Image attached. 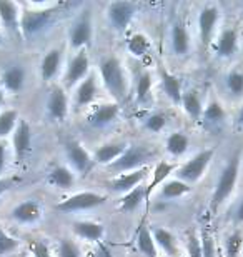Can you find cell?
<instances>
[{"instance_id": "1", "label": "cell", "mask_w": 243, "mask_h": 257, "mask_svg": "<svg viewBox=\"0 0 243 257\" xmlns=\"http://www.w3.org/2000/svg\"><path fill=\"white\" fill-rule=\"evenodd\" d=\"M98 72H100V79L103 82V87L107 89V92L110 94L115 102H123L128 97V77L123 67L122 60L110 55L105 57L98 65Z\"/></svg>"}, {"instance_id": "2", "label": "cell", "mask_w": 243, "mask_h": 257, "mask_svg": "<svg viewBox=\"0 0 243 257\" xmlns=\"http://www.w3.org/2000/svg\"><path fill=\"white\" fill-rule=\"evenodd\" d=\"M57 7L59 4H47L42 7H30L22 10V20H20V32L25 39H35L52 27L57 17Z\"/></svg>"}, {"instance_id": "3", "label": "cell", "mask_w": 243, "mask_h": 257, "mask_svg": "<svg viewBox=\"0 0 243 257\" xmlns=\"http://www.w3.org/2000/svg\"><path fill=\"white\" fill-rule=\"evenodd\" d=\"M240 164H241V157H240V154H236V156L231 157L220 171L213 194H211V209H213L215 212L231 197V194L235 192L236 184H238V177H240Z\"/></svg>"}, {"instance_id": "4", "label": "cell", "mask_w": 243, "mask_h": 257, "mask_svg": "<svg viewBox=\"0 0 243 257\" xmlns=\"http://www.w3.org/2000/svg\"><path fill=\"white\" fill-rule=\"evenodd\" d=\"M152 157L153 152L145 146H128L127 151L115 162L107 167V171L110 174H115V176H120V174L125 172H133L138 171V169H143V166L148 161H152Z\"/></svg>"}, {"instance_id": "5", "label": "cell", "mask_w": 243, "mask_h": 257, "mask_svg": "<svg viewBox=\"0 0 243 257\" xmlns=\"http://www.w3.org/2000/svg\"><path fill=\"white\" fill-rule=\"evenodd\" d=\"M213 157H215V149H203V151L196 152L187 162L178 166L177 172H175V177L187 182L188 186L196 184L205 176V172L208 171Z\"/></svg>"}, {"instance_id": "6", "label": "cell", "mask_w": 243, "mask_h": 257, "mask_svg": "<svg viewBox=\"0 0 243 257\" xmlns=\"http://www.w3.org/2000/svg\"><path fill=\"white\" fill-rule=\"evenodd\" d=\"M221 19V10L216 4H206L198 10L196 15V29H198L200 44L203 49H208L218 34V25Z\"/></svg>"}, {"instance_id": "7", "label": "cell", "mask_w": 243, "mask_h": 257, "mask_svg": "<svg viewBox=\"0 0 243 257\" xmlns=\"http://www.w3.org/2000/svg\"><path fill=\"white\" fill-rule=\"evenodd\" d=\"M213 52L221 60L233 59L240 49V32L235 25H223L213 40Z\"/></svg>"}, {"instance_id": "8", "label": "cell", "mask_w": 243, "mask_h": 257, "mask_svg": "<svg viewBox=\"0 0 243 257\" xmlns=\"http://www.w3.org/2000/svg\"><path fill=\"white\" fill-rule=\"evenodd\" d=\"M105 202H107V195L85 191V192H79L69 199L62 200V202L55 205V209L60 210V212L70 214V212H82V210L100 207V205H103Z\"/></svg>"}, {"instance_id": "9", "label": "cell", "mask_w": 243, "mask_h": 257, "mask_svg": "<svg viewBox=\"0 0 243 257\" xmlns=\"http://www.w3.org/2000/svg\"><path fill=\"white\" fill-rule=\"evenodd\" d=\"M137 14V4L125 2V0H117V2H110L107 7V19L110 27L115 32H125L128 25L133 20Z\"/></svg>"}, {"instance_id": "10", "label": "cell", "mask_w": 243, "mask_h": 257, "mask_svg": "<svg viewBox=\"0 0 243 257\" xmlns=\"http://www.w3.org/2000/svg\"><path fill=\"white\" fill-rule=\"evenodd\" d=\"M92 37H94V24L89 12H84L80 17L74 20L69 30V44L72 49L82 50L90 44Z\"/></svg>"}, {"instance_id": "11", "label": "cell", "mask_w": 243, "mask_h": 257, "mask_svg": "<svg viewBox=\"0 0 243 257\" xmlns=\"http://www.w3.org/2000/svg\"><path fill=\"white\" fill-rule=\"evenodd\" d=\"M89 75H90L89 54H87L85 49H82L70 59L69 65H67V72L64 75V85L65 87H77Z\"/></svg>"}, {"instance_id": "12", "label": "cell", "mask_w": 243, "mask_h": 257, "mask_svg": "<svg viewBox=\"0 0 243 257\" xmlns=\"http://www.w3.org/2000/svg\"><path fill=\"white\" fill-rule=\"evenodd\" d=\"M10 217H12V220L22 224V225H35L44 217L42 204L35 199L22 200V202H19L12 210H10Z\"/></svg>"}, {"instance_id": "13", "label": "cell", "mask_w": 243, "mask_h": 257, "mask_svg": "<svg viewBox=\"0 0 243 257\" xmlns=\"http://www.w3.org/2000/svg\"><path fill=\"white\" fill-rule=\"evenodd\" d=\"M45 112L52 122H62L69 114V97L64 87H54L45 102Z\"/></svg>"}, {"instance_id": "14", "label": "cell", "mask_w": 243, "mask_h": 257, "mask_svg": "<svg viewBox=\"0 0 243 257\" xmlns=\"http://www.w3.org/2000/svg\"><path fill=\"white\" fill-rule=\"evenodd\" d=\"M65 156L69 161L70 167L79 174H87L90 171L92 164H94V157L90 156V152L84 147V144L72 141L65 146Z\"/></svg>"}, {"instance_id": "15", "label": "cell", "mask_w": 243, "mask_h": 257, "mask_svg": "<svg viewBox=\"0 0 243 257\" xmlns=\"http://www.w3.org/2000/svg\"><path fill=\"white\" fill-rule=\"evenodd\" d=\"M12 147L15 159L19 162H22L32 151V128L25 119H20L17 127H15L12 134Z\"/></svg>"}, {"instance_id": "16", "label": "cell", "mask_w": 243, "mask_h": 257, "mask_svg": "<svg viewBox=\"0 0 243 257\" xmlns=\"http://www.w3.org/2000/svg\"><path fill=\"white\" fill-rule=\"evenodd\" d=\"M120 115V107L117 102H105L97 105L94 110L87 115V124L94 128H103L112 125Z\"/></svg>"}, {"instance_id": "17", "label": "cell", "mask_w": 243, "mask_h": 257, "mask_svg": "<svg viewBox=\"0 0 243 257\" xmlns=\"http://www.w3.org/2000/svg\"><path fill=\"white\" fill-rule=\"evenodd\" d=\"M25 82H27V70L24 69V65H9L0 74V87L9 94H19L24 89Z\"/></svg>"}, {"instance_id": "18", "label": "cell", "mask_w": 243, "mask_h": 257, "mask_svg": "<svg viewBox=\"0 0 243 257\" xmlns=\"http://www.w3.org/2000/svg\"><path fill=\"white\" fill-rule=\"evenodd\" d=\"M147 172H148V169L143 167V169H138V171H133V172L120 174V176H115L110 182H108V187H110V191H113V192L125 195L130 191H133L135 187L140 186L143 182V179L147 177Z\"/></svg>"}, {"instance_id": "19", "label": "cell", "mask_w": 243, "mask_h": 257, "mask_svg": "<svg viewBox=\"0 0 243 257\" xmlns=\"http://www.w3.org/2000/svg\"><path fill=\"white\" fill-rule=\"evenodd\" d=\"M170 47L175 57H187L192 49V39H190L188 29L182 22H173L170 29Z\"/></svg>"}, {"instance_id": "20", "label": "cell", "mask_w": 243, "mask_h": 257, "mask_svg": "<svg viewBox=\"0 0 243 257\" xmlns=\"http://www.w3.org/2000/svg\"><path fill=\"white\" fill-rule=\"evenodd\" d=\"M20 20H22L20 5L17 2H10V0H0V22H2L4 29L15 35H22Z\"/></svg>"}, {"instance_id": "21", "label": "cell", "mask_w": 243, "mask_h": 257, "mask_svg": "<svg viewBox=\"0 0 243 257\" xmlns=\"http://www.w3.org/2000/svg\"><path fill=\"white\" fill-rule=\"evenodd\" d=\"M223 92L230 100H243V69L241 67H231L225 72Z\"/></svg>"}, {"instance_id": "22", "label": "cell", "mask_w": 243, "mask_h": 257, "mask_svg": "<svg viewBox=\"0 0 243 257\" xmlns=\"http://www.w3.org/2000/svg\"><path fill=\"white\" fill-rule=\"evenodd\" d=\"M160 82H162L163 94L168 97V100L175 105L182 104V97L185 92L182 85V79L175 74H170L165 69H160Z\"/></svg>"}, {"instance_id": "23", "label": "cell", "mask_w": 243, "mask_h": 257, "mask_svg": "<svg viewBox=\"0 0 243 257\" xmlns=\"http://www.w3.org/2000/svg\"><path fill=\"white\" fill-rule=\"evenodd\" d=\"M97 77L90 74L87 79H84L79 85L75 87L74 92V105L79 107H87L95 100L97 97Z\"/></svg>"}, {"instance_id": "24", "label": "cell", "mask_w": 243, "mask_h": 257, "mask_svg": "<svg viewBox=\"0 0 243 257\" xmlns=\"http://www.w3.org/2000/svg\"><path fill=\"white\" fill-rule=\"evenodd\" d=\"M150 230H152L155 244L162 252L170 257H175L178 254V240L168 229L162 227V225H152Z\"/></svg>"}, {"instance_id": "25", "label": "cell", "mask_w": 243, "mask_h": 257, "mask_svg": "<svg viewBox=\"0 0 243 257\" xmlns=\"http://www.w3.org/2000/svg\"><path fill=\"white\" fill-rule=\"evenodd\" d=\"M127 144L123 142H108V144H102L100 147L95 149L94 152V162L100 164V166L108 167L110 164H113L118 157L122 156L123 152L127 151Z\"/></svg>"}, {"instance_id": "26", "label": "cell", "mask_w": 243, "mask_h": 257, "mask_svg": "<svg viewBox=\"0 0 243 257\" xmlns=\"http://www.w3.org/2000/svg\"><path fill=\"white\" fill-rule=\"evenodd\" d=\"M180 107H182V109L185 110V114H187L193 122H201L205 104H203V100H201L200 92L196 89H188V90L183 92L182 104H180Z\"/></svg>"}, {"instance_id": "27", "label": "cell", "mask_w": 243, "mask_h": 257, "mask_svg": "<svg viewBox=\"0 0 243 257\" xmlns=\"http://www.w3.org/2000/svg\"><path fill=\"white\" fill-rule=\"evenodd\" d=\"M72 230L79 239L89 240V242H98L105 235V227L102 224L94 222V220H79L72 225Z\"/></svg>"}, {"instance_id": "28", "label": "cell", "mask_w": 243, "mask_h": 257, "mask_svg": "<svg viewBox=\"0 0 243 257\" xmlns=\"http://www.w3.org/2000/svg\"><path fill=\"white\" fill-rule=\"evenodd\" d=\"M47 182L60 191H69L75 184V174L67 166H55L47 176Z\"/></svg>"}, {"instance_id": "29", "label": "cell", "mask_w": 243, "mask_h": 257, "mask_svg": "<svg viewBox=\"0 0 243 257\" xmlns=\"http://www.w3.org/2000/svg\"><path fill=\"white\" fill-rule=\"evenodd\" d=\"M178 166L173 162H167V161H160L157 164V167H155V171L152 174V181L147 186V199L152 195L155 191H157V187H162V184H165L168 181V177L172 176V174L177 172Z\"/></svg>"}, {"instance_id": "30", "label": "cell", "mask_w": 243, "mask_h": 257, "mask_svg": "<svg viewBox=\"0 0 243 257\" xmlns=\"http://www.w3.org/2000/svg\"><path fill=\"white\" fill-rule=\"evenodd\" d=\"M226 120V109L218 99H210L205 104L201 122L208 127H218Z\"/></svg>"}, {"instance_id": "31", "label": "cell", "mask_w": 243, "mask_h": 257, "mask_svg": "<svg viewBox=\"0 0 243 257\" xmlns=\"http://www.w3.org/2000/svg\"><path fill=\"white\" fill-rule=\"evenodd\" d=\"M62 65V50L60 49H50L47 54L44 55L42 62H40V75L45 82L52 80L59 74Z\"/></svg>"}, {"instance_id": "32", "label": "cell", "mask_w": 243, "mask_h": 257, "mask_svg": "<svg viewBox=\"0 0 243 257\" xmlns=\"http://www.w3.org/2000/svg\"><path fill=\"white\" fill-rule=\"evenodd\" d=\"M190 191H192V187H190L187 182L175 177V179H168L167 182L162 184L158 197L162 200H173V199H180V197H183V195H187Z\"/></svg>"}, {"instance_id": "33", "label": "cell", "mask_w": 243, "mask_h": 257, "mask_svg": "<svg viewBox=\"0 0 243 257\" xmlns=\"http://www.w3.org/2000/svg\"><path fill=\"white\" fill-rule=\"evenodd\" d=\"M190 147V139L183 132H172L165 141V149L172 157H182Z\"/></svg>"}, {"instance_id": "34", "label": "cell", "mask_w": 243, "mask_h": 257, "mask_svg": "<svg viewBox=\"0 0 243 257\" xmlns=\"http://www.w3.org/2000/svg\"><path fill=\"white\" fill-rule=\"evenodd\" d=\"M137 247L143 257H158V247L148 225H142L137 234Z\"/></svg>"}, {"instance_id": "35", "label": "cell", "mask_w": 243, "mask_h": 257, "mask_svg": "<svg viewBox=\"0 0 243 257\" xmlns=\"http://www.w3.org/2000/svg\"><path fill=\"white\" fill-rule=\"evenodd\" d=\"M225 257H240L243 254V230L235 229L223 239Z\"/></svg>"}, {"instance_id": "36", "label": "cell", "mask_w": 243, "mask_h": 257, "mask_svg": "<svg viewBox=\"0 0 243 257\" xmlns=\"http://www.w3.org/2000/svg\"><path fill=\"white\" fill-rule=\"evenodd\" d=\"M143 200H147V187L138 186L123 195V199L120 200V209L123 212H133L143 204Z\"/></svg>"}, {"instance_id": "37", "label": "cell", "mask_w": 243, "mask_h": 257, "mask_svg": "<svg viewBox=\"0 0 243 257\" xmlns=\"http://www.w3.org/2000/svg\"><path fill=\"white\" fill-rule=\"evenodd\" d=\"M19 120H20L19 112L15 109H7L0 112V141H4L10 134H14Z\"/></svg>"}, {"instance_id": "38", "label": "cell", "mask_w": 243, "mask_h": 257, "mask_svg": "<svg viewBox=\"0 0 243 257\" xmlns=\"http://www.w3.org/2000/svg\"><path fill=\"white\" fill-rule=\"evenodd\" d=\"M127 50L133 57H145L150 50V40L147 35L143 34H133L130 39L127 40Z\"/></svg>"}, {"instance_id": "39", "label": "cell", "mask_w": 243, "mask_h": 257, "mask_svg": "<svg viewBox=\"0 0 243 257\" xmlns=\"http://www.w3.org/2000/svg\"><path fill=\"white\" fill-rule=\"evenodd\" d=\"M150 92H152V75H150L148 72H145V74H142L137 80L135 100L138 102V104H143V102L148 99Z\"/></svg>"}, {"instance_id": "40", "label": "cell", "mask_w": 243, "mask_h": 257, "mask_svg": "<svg viewBox=\"0 0 243 257\" xmlns=\"http://www.w3.org/2000/svg\"><path fill=\"white\" fill-rule=\"evenodd\" d=\"M165 125H167V115H165L163 112H153V114H150L145 119V122H143V127H145L148 132H153V134L162 132Z\"/></svg>"}, {"instance_id": "41", "label": "cell", "mask_w": 243, "mask_h": 257, "mask_svg": "<svg viewBox=\"0 0 243 257\" xmlns=\"http://www.w3.org/2000/svg\"><path fill=\"white\" fill-rule=\"evenodd\" d=\"M19 245H20V242L14 237V235L7 234L2 227H0V255L14 252V250L19 249Z\"/></svg>"}, {"instance_id": "42", "label": "cell", "mask_w": 243, "mask_h": 257, "mask_svg": "<svg viewBox=\"0 0 243 257\" xmlns=\"http://www.w3.org/2000/svg\"><path fill=\"white\" fill-rule=\"evenodd\" d=\"M200 240H201V249H203V257H216L215 240H213V235L208 232V229H205V227L201 229Z\"/></svg>"}, {"instance_id": "43", "label": "cell", "mask_w": 243, "mask_h": 257, "mask_svg": "<svg viewBox=\"0 0 243 257\" xmlns=\"http://www.w3.org/2000/svg\"><path fill=\"white\" fill-rule=\"evenodd\" d=\"M59 257H80V249L74 240L70 239H60L59 250H57Z\"/></svg>"}, {"instance_id": "44", "label": "cell", "mask_w": 243, "mask_h": 257, "mask_svg": "<svg viewBox=\"0 0 243 257\" xmlns=\"http://www.w3.org/2000/svg\"><path fill=\"white\" fill-rule=\"evenodd\" d=\"M188 257H203V249H201V240L200 235L188 234V242H187Z\"/></svg>"}, {"instance_id": "45", "label": "cell", "mask_w": 243, "mask_h": 257, "mask_svg": "<svg viewBox=\"0 0 243 257\" xmlns=\"http://www.w3.org/2000/svg\"><path fill=\"white\" fill-rule=\"evenodd\" d=\"M32 257H54L50 245L45 240H35L32 244Z\"/></svg>"}, {"instance_id": "46", "label": "cell", "mask_w": 243, "mask_h": 257, "mask_svg": "<svg viewBox=\"0 0 243 257\" xmlns=\"http://www.w3.org/2000/svg\"><path fill=\"white\" fill-rule=\"evenodd\" d=\"M7 157H9V149H7V144L4 141H0V176L5 172L7 169Z\"/></svg>"}, {"instance_id": "47", "label": "cell", "mask_w": 243, "mask_h": 257, "mask_svg": "<svg viewBox=\"0 0 243 257\" xmlns=\"http://www.w3.org/2000/svg\"><path fill=\"white\" fill-rule=\"evenodd\" d=\"M15 182H17L15 177H0V197H2L7 191H10Z\"/></svg>"}, {"instance_id": "48", "label": "cell", "mask_w": 243, "mask_h": 257, "mask_svg": "<svg viewBox=\"0 0 243 257\" xmlns=\"http://www.w3.org/2000/svg\"><path fill=\"white\" fill-rule=\"evenodd\" d=\"M233 222L243 224V197L236 202L235 209H233Z\"/></svg>"}, {"instance_id": "49", "label": "cell", "mask_w": 243, "mask_h": 257, "mask_svg": "<svg viewBox=\"0 0 243 257\" xmlns=\"http://www.w3.org/2000/svg\"><path fill=\"white\" fill-rule=\"evenodd\" d=\"M235 122H236V125H238L240 128H243V104L240 105V109H238V112H236Z\"/></svg>"}, {"instance_id": "50", "label": "cell", "mask_w": 243, "mask_h": 257, "mask_svg": "<svg viewBox=\"0 0 243 257\" xmlns=\"http://www.w3.org/2000/svg\"><path fill=\"white\" fill-rule=\"evenodd\" d=\"M4 102H5V92L2 90V87H0V112H2Z\"/></svg>"}, {"instance_id": "51", "label": "cell", "mask_w": 243, "mask_h": 257, "mask_svg": "<svg viewBox=\"0 0 243 257\" xmlns=\"http://www.w3.org/2000/svg\"><path fill=\"white\" fill-rule=\"evenodd\" d=\"M0 45H4V30L0 27Z\"/></svg>"}, {"instance_id": "52", "label": "cell", "mask_w": 243, "mask_h": 257, "mask_svg": "<svg viewBox=\"0 0 243 257\" xmlns=\"http://www.w3.org/2000/svg\"><path fill=\"white\" fill-rule=\"evenodd\" d=\"M241 15H243V9H241Z\"/></svg>"}]
</instances>
